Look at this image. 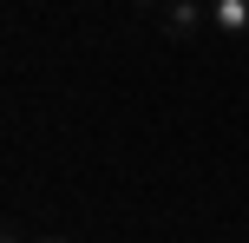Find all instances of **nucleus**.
Instances as JSON below:
<instances>
[{"label": "nucleus", "mask_w": 249, "mask_h": 243, "mask_svg": "<svg viewBox=\"0 0 249 243\" xmlns=\"http://www.w3.org/2000/svg\"><path fill=\"white\" fill-rule=\"evenodd\" d=\"M203 13H210V0H203V7H197V0H177V7H164V33H171V39L197 33V20H203Z\"/></svg>", "instance_id": "2"}, {"label": "nucleus", "mask_w": 249, "mask_h": 243, "mask_svg": "<svg viewBox=\"0 0 249 243\" xmlns=\"http://www.w3.org/2000/svg\"><path fill=\"white\" fill-rule=\"evenodd\" d=\"M0 243H20V237H13V230H7V237H0Z\"/></svg>", "instance_id": "5"}, {"label": "nucleus", "mask_w": 249, "mask_h": 243, "mask_svg": "<svg viewBox=\"0 0 249 243\" xmlns=\"http://www.w3.org/2000/svg\"><path fill=\"white\" fill-rule=\"evenodd\" d=\"M138 7H144V13H151V7H164V0H138Z\"/></svg>", "instance_id": "3"}, {"label": "nucleus", "mask_w": 249, "mask_h": 243, "mask_svg": "<svg viewBox=\"0 0 249 243\" xmlns=\"http://www.w3.org/2000/svg\"><path fill=\"white\" fill-rule=\"evenodd\" d=\"M39 243H72V237H39Z\"/></svg>", "instance_id": "4"}, {"label": "nucleus", "mask_w": 249, "mask_h": 243, "mask_svg": "<svg viewBox=\"0 0 249 243\" xmlns=\"http://www.w3.org/2000/svg\"><path fill=\"white\" fill-rule=\"evenodd\" d=\"M210 26L223 39H243L249 33V0H210Z\"/></svg>", "instance_id": "1"}]
</instances>
